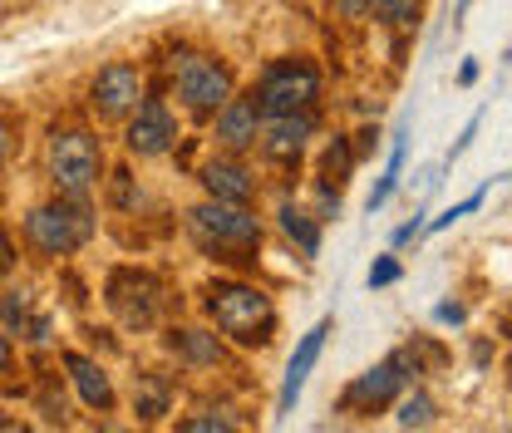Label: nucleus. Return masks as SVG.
Instances as JSON below:
<instances>
[{
    "label": "nucleus",
    "mask_w": 512,
    "mask_h": 433,
    "mask_svg": "<svg viewBox=\"0 0 512 433\" xmlns=\"http://www.w3.org/2000/svg\"><path fill=\"white\" fill-rule=\"evenodd\" d=\"M439 320H453V325H458V320H463V306H453V301H444V306H439Z\"/></svg>",
    "instance_id": "nucleus-31"
},
{
    "label": "nucleus",
    "mask_w": 512,
    "mask_h": 433,
    "mask_svg": "<svg viewBox=\"0 0 512 433\" xmlns=\"http://www.w3.org/2000/svg\"><path fill=\"white\" fill-rule=\"evenodd\" d=\"M188 232L207 256L232 261V266H252L256 251H261V222L247 207H237V202H217L212 197L207 207H192Z\"/></svg>",
    "instance_id": "nucleus-2"
},
{
    "label": "nucleus",
    "mask_w": 512,
    "mask_h": 433,
    "mask_svg": "<svg viewBox=\"0 0 512 433\" xmlns=\"http://www.w3.org/2000/svg\"><path fill=\"white\" fill-rule=\"evenodd\" d=\"M173 74H178V94H183V104H188L197 119L217 114V109L232 99V69H227L222 60H212V55H188Z\"/></svg>",
    "instance_id": "nucleus-8"
},
{
    "label": "nucleus",
    "mask_w": 512,
    "mask_h": 433,
    "mask_svg": "<svg viewBox=\"0 0 512 433\" xmlns=\"http://www.w3.org/2000/svg\"><path fill=\"white\" fill-rule=\"evenodd\" d=\"M178 429H183V433H232V429H242V424H237V419H227V414H212V409H207V414H192V419H183Z\"/></svg>",
    "instance_id": "nucleus-24"
},
{
    "label": "nucleus",
    "mask_w": 512,
    "mask_h": 433,
    "mask_svg": "<svg viewBox=\"0 0 512 433\" xmlns=\"http://www.w3.org/2000/svg\"><path fill=\"white\" fill-rule=\"evenodd\" d=\"M168 355H178L183 365H222V340L207 330H168Z\"/></svg>",
    "instance_id": "nucleus-17"
},
{
    "label": "nucleus",
    "mask_w": 512,
    "mask_h": 433,
    "mask_svg": "<svg viewBox=\"0 0 512 433\" xmlns=\"http://www.w3.org/2000/svg\"><path fill=\"white\" fill-rule=\"evenodd\" d=\"M10 153H15V124H10V119H0V163H5Z\"/></svg>",
    "instance_id": "nucleus-28"
},
{
    "label": "nucleus",
    "mask_w": 512,
    "mask_h": 433,
    "mask_svg": "<svg viewBox=\"0 0 512 433\" xmlns=\"http://www.w3.org/2000/svg\"><path fill=\"white\" fill-rule=\"evenodd\" d=\"M133 409L143 424H158L168 414V384L158 374H138V389H133Z\"/></svg>",
    "instance_id": "nucleus-20"
},
{
    "label": "nucleus",
    "mask_w": 512,
    "mask_h": 433,
    "mask_svg": "<svg viewBox=\"0 0 512 433\" xmlns=\"http://www.w3.org/2000/svg\"><path fill=\"white\" fill-rule=\"evenodd\" d=\"M350 168H355V148L345 138H335L325 148V163H320V187H325V212H340V187L350 183Z\"/></svg>",
    "instance_id": "nucleus-16"
},
{
    "label": "nucleus",
    "mask_w": 512,
    "mask_h": 433,
    "mask_svg": "<svg viewBox=\"0 0 512 433\" xmlns=\"http://www.w3.org/2000/svg\"><path fill=\"white\" fill-rule=\"evenodd\" d=\"M0 315H5L10 335H30V340H45V335H50V320H35V315H30V301H25L20 291L0 296Z\"/></svg>",
    "instance_id": "nucleus-19"
},
{
    "label": "nucleus",
    "mask_w": 512,
    "mask_h": 433,
    "mask_svg": "<svg viewBox=\"0 0 512 433\" xmlns=\"http://www.w3.org/2000/svg\"><path fill=\"white\" fill-rule=\"evenodd\" d=\"M414 232H419V217H414V222H404V227H399V232H394V247H404V242H409V237H414Z\"/></svg>",
    "instance_id": "nucleus-30"
},
{
    "label": "nucleus",
    "mask_w": 512,
    "mask_h": 433,
    "mask_svg": "<svg viewBox=\"0 0 512 433\" xmlns=\"http://www.w3.org/2000/svg\"><path fill=\"white\" fill-rule=\"evenodd\" d=\"M276 217H281V232L301 247V256H320V227H316V217H311V212H301L296 202H286Z\"/></svg>",
    "instance_id": "nucleus-18"
},
{
    "label": "nucleus",
    "mask_w": 512,
    "mask_h": 433,
    "mask_svg": "<svg viewBox=\"0 0 512 433\" xmlns=\"http://www.w3.org/2000/svg\"><path fill=\"white\" fill-rule=\"evenodd\" d=\"M10 370V335H5V330H0V374Z\"/></svg>",
    "instance_id": "nucleus-32"
},
{
    "label": "nucleus",
    "mask_w": 512,
    "mask_h": 433,
    "mask_svg": "<svg viewBox=\"0 0 512 433\" xmlns=\"http://www.w3.org/2000/svg\"><path fill=\"white\" fill-rule=\"evenodd\" d=\"M261 104H256V94H242V99H227L222 109H217V138L227 143V148H252L256 138H261Z\"/></svg>",
    "instance_id": "nucleus-12"
},
{
    "label": "nucleus",
    "mask_w": 512,
    "mask_h": 433,
    "mask_svg": "<svg viewBox=\"0 0 512 433\" xmlns=\"http://www.w3.org/2000/svg\"><path fill=\"white\" fill-rule=\"evenodd\" d=\"M483 197H488V187H483V192H473V197H463V202H458V207H448L444 217H439V222H434V232H444V227H453V222H458V217H468V212H478V207H483Z\"/></svg>",
    "instance_id": "nucleus-25"
},
{
    "label": "nucleus",
    "mask_w": 512,
    "mask_h": 433,
    "mask_svg": "<svg viewBox=\"0 0 512 433\" xmlns=\"http://www.w3.org/2000/svg\"><path fill=\"white\" fill-rule=\"evenodd\" d=\"M399 178H404V133H399V143H394V153H389V168H384V178L375 183V192H370V212H380L384 202H389V192L399 187Z\"/></svg>",
    "instance_id": "nucleus-21"
},
{
    "label": "nucleus",
    "mask_w": 512,
    "mask_h": 433,
    "mask_svg": "<svg viewBox=\"0 0 512 433\" xmlns=\"http://www.w3.org/2000/svg\"><path fill=\"white\" fill-rule=\"evenodd\" d=\"M375 10H380L384 25L404 30V25H414V15L424 10V0H375Z\"/></svg>",
    "instance_id": "nucleus-23"
},
{
    "label": "nucleus",
    "mask_w": 512,
    "mask_h": 433,
    "mask_svg": "<svg viewBox=\"0 0 512 433\" xmlns=\"http://www.w3.org/2000/svg\"><path fill=\"white\" fill-rule=\"evenodd\" d=\"M133 109H138V114H133V124H128V153H138V158H158V153H168L173 138H178V124H173L168 104L143 99V104H133Z\"/></svg>",
    "instance_id": "nucleus-10"
},
{
    "label": "nucleus",
    "mask_w": 512,
    "mask_h": 433,
    "mask_svg": "<svg viewBox=\"0 0 512 433\" xmlns=\"http://www.w3.org/2000/svg\"><path fill=\"white\" fill-rule=\"evenodd\" d=\"M325 335H330V320L311 325V335H306V340H301V350L291 355V365H286V384H281V399H276V414H291V409H296V394L306 389V379H311V370H316L320 350H325Z\"/></svg>",
    "instance_id": "nucleus-11"
},
{
    "label": "nucleus",
    "mask_w": 512,
    "mask_h": 433,
    "mask_svg": "<svg viewBox=\"0 0 512 433\" xmlns=\"http://www.w3.org/2000/svg\"><path fill=\"white\" fill-rule=\"evenodd\" d=\"M340 15L345 20H365V15H375V0H340Z\"/></svg>",
    "instance_id": "nucleus-27"
},
{
    "label": "nucleus",
    "mask_w": 512,
    "mask_h": 433,
    "mask_svg": "<svg viewBox=\"0 0 512 433\" xmlns=\"http://www.w3.org/2000/svg\"><path fill=\"white\" fill-rule=\"evenodd\" d=\"M252 94L261 114H301L320 99V69L311 60H276Z\"/></svg>",
    "instance_id": "nucleus-5"
},
{
    "label": "nucleus",
    "mask_w": 512,
    "mask_h": 433,
    "mask_svg": "<svg viewBox=\"0 0 512 433\" xmlns=\"http://www.w3.org/2000/svg\"><path fill=\"white\" fill-rule=\"evenodd\" d=\"M99 173H104V153L89 128L50 133V183L60 187V197H89L99 187Z\"/></svg>",
    "instance_id": "nucleus-3"
},
{
    "label": "nucleus",
    "mask_w": 512,
    "mask_h": 433,
    "mask_svg": "<svg viewBox=\"0 0 512 433\" xmlns=\"http://www.w3.org/2000/svg\"><path fill=\"white\" fill-rule=\"evenodd\" d=\"M394 281H399V261L394 256H384V261L370 266V286H394Z\"/></svg>",
    "instance_id": "nucleus-26"
},
{
    "label": "nucleus",
    "mask_w": 512,
    "mask_h": 433,
    "mask_svg": "<svg viewBox=\"0 0 512 433\" xmlns=\"http://www.w3.org/2000/svg\"><path fill=\"white\" fill-rule=\"evenodd\" d=\"M316 133V114L311 109H301V114H271V128H266V153L276 158V163H291V158H301V148H306V138Z\"/></svg>",
    "instance_id": "nucleus-13"
},
{
    "label": "nucleus",
    "mask_w": 512,
    "mask_h": 433,
    "mask_svg": "<svg viewBox=\"0 0 512 433\" xmlns=\"http://www.w3.org/2000/svg\"><path fill=\"white\" fill-rule=\"evenodd\" d=\"M202 187H207L217 202H237V207H247L256 197L252 173H247L237 158H212V163L202 168Z\"/></svg>",
    "instance_id": "nucleus-15"
},
{
    "label": "nucleus",
    "mask_w": 512,
    "mask_h": 433,
    "mask_svg": "<svg viewBox=\"0 0 512 433\" xmlns=\"http://www.w3.org/2000/svg\"><path fill=\"white\" fill-rule=\"evenodd\" d=\"M202 306L212 315V325L227 335V340H237V345H271V335H276V306L247 286V281H212L207 291H202Z\"/></svg>",
    "instance_id": "nucleus-1"
},
{
    "label": "nucleus",
    "mask_w": 512,
    "mask_h": 433,
    "mask_svg": "<svg viewBox=\"0 0 512 433\" xmlns=\"http://www.w3.org/2000/svg\"><path fill=\"white\" fill-rule=\"evenodd\" d=\"M143 99V74H138V64H104L99 74H94V84H89V104H94V114L99 119H124L128 109Z\"/></svg>",
    "instance_id": "nucleus-9"
},
{
    "label": "nucleus",
    "mask_w": 512,
    "mask_h": 433,
    "mask_svg": "<svg viewBox=\"0 0 512 433\" xmlns=\"http://www.w3.org/2000/svg\"><path fill=\"white\" fill-rule=\"evenodd\" d=\"M15 271V247H10V237L0 232V276H10Z\"/></svg>",
    "instance_id": "nucleus-29"
},
{
    "label": "nucleus",
    "mask_w": 512,
    "mask_h": 433,
    "mask_svg": "<svg viewBox=\"0 0 512 433\" xmlns=\"http://www.w3.org/2000/svg\"><path fill=\"white\" fill-rule=\"evenodd\" d=\"M414 374H419V365L409 360V350H394L389 360H380L375 370H365L350 389H345L340 409H345V414H375V409H384V404L399 399V389H404Z\"/></svg>",
    "instance_id": "nucleus-6"
},
{
    "label": "nucleus",
    "mask_w": 512,
    "mask_h": 433,
    "mask_svg": "<svg viewBox=\"0 0 512 433\" xmlns=\"http://www.w3.org/2000/svg\"><path fill=\"white\" fill-rule=\"evenodd\" d=\"M60 360H64V370H69V379H74V389H79V399H84L89 409L109 414V409H114V384H109L104 365H94V360L79 355V350H64Z\"/></svg>",
    "instance_id": "nucleus-14"
},
{
    "label": "nucleus",
    "mask_w": 512,
    "mask_h": 433,
    "mask_svg": "<svg viewBox=\"0 0 512 433\" xmlns=\"http://www.w3.org/2000/svg\"><path fill=\"white\" fill-rule=\"evenodd\" d=\"M104 301H109V310L124 320L128 330H148V325L158 320V306H163V286H158V276L124 266V271L109 276Z\"/></svg>",
    "instance_id": "nucleus-7"
},
{
    "label": "nucleus",
    "mask_w": 512,
    "mask_h": 433,
    "mask_svg": "<svg viewBox=\"0 0 512 433\" xmlns=\"http://www.w3.org/2000/svg\"><path fill=\"white\" fill-rule=\"evenodd\" d=\"M468 5H473V0H458V15H468Z\"/></svg>",
    "instance_id": "nucleus-33"
},
{
    "label": "nucleus",
    "mask_w": 512,
    "mask_h": 433,
    "mask_svg": "<svg viewBox=\"0 0 512 433\" xmlns=\"http://www.w3.org/2000/svg\"><path fill=\"white\" fill-rule=\"evenodd\" d=\"M25 237H30V247L45 251V256H69V251H79L94 237V217H89L84 197H64V202L35 207L25 217Z\"/></svg>",
    "instance_id": "nucleus-4"
},
{
    "label": "nucleus",
    "mask_w": 512,
    "mask_h": 433,
    "mask_svg": "<svg viewBox=\"0 0 512 433\" xmlns=\"http://www.w3.org/2000/svg\"><path fill=\"white\" fill-rule=\"evenodd\" d=\"M399 424H404V429H424V424H434V399H429L424 389L404 394V399H399Z\"/></svg>",
    "instance_id": "nucleus-22"
}]
</instances>
